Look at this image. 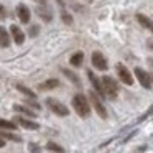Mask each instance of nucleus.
<instances>
[{
  "label": "nucleus",
  "instance_id": "nucleus-1",
  "mask_svg": "<svg viewBox=\"0 0 153 153\" xmlns=\"http://www.w3.org/2000/svg\"><path fill=\"white\" fill-rule=\"evenodd\" d=\"M73 107H74L77 115L82 117V119H87V117L91 115V104H89V100L86 99L84 94H76V96L73 97Z\"/></svg>",
  "mask_w": 153,
  "mask_h": 153
},
{
  "label": "nucleus",
  "instance_id": "nucleus-2",
  "mask_svg": "<svg viewBox=\"0 0 153 153\" xmlns=\"http://www.w3.org/2000/svg\"><path fill=\"white\" fill-rule=\"evenodd\" d=\"M45 104H46L48 109H50L51 112H54L56 115H59V117H66V115H69V109H68V107L64 105L63 102H59L58 99H54V97H46Z\"/></svg>",
  "mask_w": 153,
  "mask_h": 153
},
{
  "label": "nucleus",
  "instance_id": "nucleus-3",
  "mask_svg": "<svg viewBox=\"0 0 153 153\" xmlns=\"http://www.w3.org/2000/svg\"><path fill=\"white\" fill-rule=\"evenodd\" d=\"M100 82H102V89H104V94L110 99L117 97V92H119V86H117L115 79H112L110 76H104L100 77Z\"/></svg>",
  "mask_w": 153,
  "mask_h": 153
},
{
  "label": "nucleus",
  "instance_id": "nucleus-4",
  "mask_svg": "<svg viewBox=\"0 0 153 153\" xmlns=\"http://www.w3.org/2000/svg\"><path fill=\"white\" fill-rule=\"evenodd\" d=\"M89 97H91V105L96 109L97 115H99L100 119H107V110H105V107H104L102 100L99 99V96H97L94 91H91V92H89Z\"/></svg>",
  "mask_w": 153,
  "mask_h": 153
},
{
  "label": "nucleus",
  "instance_id": "nucleus-5",
  "mask_svg": "<svg viewBox=\"0 0 153 153\" xmlns=\"http://www.w3.org/2000/svg\"><path fill=\"white\" fill-rule=\"evenodd\" d=\"M115 69H117V74H119V79L122 81L123 84H127V86H132L133 77H132V74H130V71L127 69V66H123L122 63H119L115 66Z\"/></svg>",
  "mask_w": 153,
  "mask_h": 153
},
{
  "label": "nucleus",
  "instance_id": "nucleus-6",
  "mask_svg": "<svg viewBox=\"0 0 153 153\" xmlns=\"http://www.w3.org/2000/svg\"><path fill=\"white\" fill-rule=\"evenodd\" d=\"M92 66L99 71H105L107 68H109L107 66V59L104 58L102 53H99V51H94L92 53Z\"/></svg>",
  "mask_w": 153,
  "mask_h": 153
},
{
  "label": "nucleus",
  "instance_id": "nucleus-7",
  "mask_svg": "<svg viewBox=\"0 0 153 153\" xmlns=\"http://www.w3.org/2000/svg\"><path fill=\"white\" fill-rule=\"evenodd\" d=\"M135 76H137V79H138V82L142 84L145 89H152V77H150L148 73H145L143 69L137 68V69H135Z\"/></svg>",
  "mask_w": 153,
  "mask_h": 153
},
{
  "label": "nucleus",
  "instance_id": "nucleus-8",
  "mask_svg": "<svg viewBox=\"0 0 153 153\" xmlns=\"http://www.w3.org/2000/svg\"><path fill=\"white\" fill-rule=\"evenodd\" d=\"M17 15H18V18H20L22 23H28V22H30V17H31L30 8H28L25 4H18L17 5Z\"/></svg>",
  "mask_w": 153,
  "mask_h": 153
},
{
  "label": "nucleus",
  "instance_id": "nucleus-9",
  "mask_svg": "<svg viewBox=\"0 0 153 153\" xmlns=\"http://www.w3.org/2000/svg\"><path fill=\"white\" fill-rule=\"evenodd\" d=\"M10 33H12V40H13L17 45H22L25 41V33L20 30V27L12 25V27H10Z\"/></svg>",
  "mask_w": 153,
  "mask_h": 153
},
{
  "label": "nucleus",
  "instance_id": "nucleus-10",
  "mask_svg": "<svg viewBox=\"0 0 153 153\" xmlns=\"http://www.w3.org/2000/svg\"><path fill=\"white\" fill-rule=\"evenodd\" d=\"M15 120H17V123H20L23 128H28V130H38L40 128V125H38L36 122H31V120H28V119H25V117H15Z\"/></svg>",
  "mask_w": 153,
  "mask_h": 153
},
{
  "label": "nucleus",
  "instance_id": "nucleus-11",
  "mask_svg": "<svg viewBox=\"0 0 153 153\" xmlns=\"http://www.w3.org/2000/svg\"><path fill=\"white\" fill-rule=\"evenodd\" d=\"M87 77L91 79V82H92V86H94V89H96V92L99 94V96H104L102 82L99 81V77H96V74H94L92 71H87Z\"/></svg>",
  "mask_w": 153,
  "mask_h": 153
},
{
  "label": "nucleus",
  "instance_id": "nucleus-12",
  "mask_svg": "<svg viewBox=\"0 0 153 153\" xmlns=\"http://www.w3.org/2000/svg\"><path fill=\"white\" fill-rule=\"evenodd\" d=\"M135 18H137V22H138V23L142 25L143 28H146V30L153 31V20H150V18H148V17H145L143 13H137V15H135Z\"/></svg>",
  "mask_w": 153,
  "mask_h": 153
},
{
  "label": "nucleus",
  "instance_id": "nucleus-13",
  "mask_svg": "<svg viewBox=\"0 0 153 153\" xmlns=\"http://www.w3.org/2000/svg\"><path fill=\"white\" fill-rule=\"evenodd\" d=\"M13 109H15V112H18V114H23V115H27V117H31V119H35V117H36V112H35V110L28 109L27 105H22V104H15V105H13Z\"/></svg>",
  "mask_w": 153,
  "mask_h": 153
},
{
  "label": "nucleus",
  "instance_id": "nucleus-14",
  "mask_svg": "<svg viewBox=\"0 0 153 153\" xmlns=\"http://www.w3.org/2000/svg\"><path fill=\"white\" fill-rule=\"evenodd\" d=\"M36 13L40 15V17L43 18L45 22H50L51 18H53V13H51V12H50V8H48L46 5H45V4H41L40 7L36 8Z\"/></svg>",
  "mask_w": 153,
  "mask_h": 153
},
{
  "label": "nucleus",
  "instance_id": "nucleus-15",
  "mask_svg": "<svg viewBox=\"0 0 153 153\" xmlns=\"http://www.w3.org/2000/svg\"><path fill=\"white\" fill-rule=\"evenodd\" d=\"M0 46L2 48H8L10 46V35L4 27H0Z\"/></svg>",
  "mask_w": 153,
  "mask_h": 153
},
{
  "label": "nucleus",
  "instance_id": "nucleus-16",
  "mask_svg": "<svg viewBox=\"0 0 153 153\" xmlns=\"http://www.w3.org/2000/svg\"><path fill=\"white\" fill-rule=\"evenodd\" d=\"M82 61H84V53H82V51H77V53H74L73 56L69 58L71 66H76V68L82 66Z\"/></svg>",
  "mask_w": 153,
  "mask_h": 153
},
{
  "label": "nucleus",
  "instance_id": "nucleus-17",
  "mask_svg": "<svg viewBox=\"0 0 153 153\" xmlns=\"http://www.w3.org/2000/svg\"><path fill=\"white\" fill-rule=\"evenodd\" d=\"M58 86H59V81L58 79H48V81H45V82L38 84V89L46 91V89H54V87H58Z\"/></svg>",
  "mask_w": 153,
  "mask_h": 153
},
{
  "label": "nucleus",
  "instance_id": "nucleus-18",
  "mask_svg": "<svg viewBox=\"0 0 153 153\" xmlns=\"http://www.w3.org/2000/svg\"><path fill=\"white\" fill-rule=\"evenodd\" d=\"M0 128H5V130H12V132H15V130H17V123L10 122V120L0 119Z\"/></svg>",
  "mask_w": 153,
  "mask_h": 153
},
{
  "label": "nucleus",
  "instance_id": "nucleus-19",
  "mask_svg": "<svg viewBox=\"0 0 153 153\" xmlns=\"http://www.w3.org/2000/svg\"><path fill=\"white\" fill-rule=\"evenodd\" d=\"M61 71H63V74H64V76H68V77H69V81H71V82L77 84V86H81V81H79V77H77L76 74L73 73V71H69V69H64V68H63Z\"/></svg>",
  "mask_w": 153,
  "mask_h": 153
},
{
  "label": "nucleus",
  "instance_id": "nucleus-20",
  "mask_svg": "<svg viewBox=\"0 0 153 153\" xmlns=\"http://www.w3.org/2000/svg\"><path fill=\"white\" fill-rule=\"evenodd\" d=\"M17 89L20 91V92H23L25 96H28L30 99H35V97H36V94H35L31 89H28V87H25L23 84H18V86H17Z\"/></svg>",
  "mask_w": 153,
  "mask_h": 153
},
{
  "label": "nucleus",
  "instance_id": "nucleus-21",
  "mask_svg": "<svg viewBox=\"0 0 153 153\" xmlns=\"http://www.w3.org/2000/svg\"><path fill=\"white\" fill-rule=\"evenodd\" d=\"M0 137H5V138H8V140H13V142H20V137L18 135H15V133H8V132H0Z\"/></svg>",
  "mask_w": 153,
  "mask_h": 153
},
{
  "label": "nucleus",
  "instance_id": "nucleus-22",
  "mask_svg": "<svg viewBox=\"0 0 153 153\" xmlns=\"http://www.w3.org/2000/svg\"><path fill=\"white\" fill-rule=\"evenodd\" d=\"M46 148L50 150V152H63V146H59V145H56V143H53V142H50L46 145Z\"/></svg>",
  "mask_w": 153,
  "mask_h": 153
},
{
  "label": "nucleus",
  "instance_id": "nucleus-23",
  "mask_svg": "<svg viewBox=\"0 0 153 153\" xmlns=\"http://www.w3.org/2000/svg\"><path fill=\"white\" fill-rule=\"evenodd\" d=\"M61 20H63L66 25H71V23H73V17H71L68 12H63V13H61Z\"/></svg>",
  "mask_w": 153,
  "mask_h": 153
},
{
  "label": "nucleus",
  "instance_id": "nucleus-24",
  "mask_svg": "<svg viewBox=\"0 0 153 153\" xmlns=\"http://www.w3.org/2000/svg\"><path fill=\"white\" fill-rule=\"evenodd\" d=\"M38 33H40V28H38V25H33V27H31V30H30V35H31V36H36Z\"/></svg>",
  "mask_w": 153,
  "mask_h": 153
},
{
  "label": "nucleus",
  "instance_id": "nucleus-25",
  "mask_svg": "<svg viewBox=\"0 0 153 153\" xmlns=\"http://www.w3.org/2000/svg\"><path fill=\"white\" fill-rule=\"evenodd\" d=\"M7 17V10H5L4 5H0V18H5Z\"/></svg>",
  "mask_w": 153,
  "mask_h": 153
},
{
  "label": "nucleus",
  "instance_id": "nucleus-26",
  "mask_svg": "<svg viewBox=\"0 0 153 153\" xmlns=\"http://www.w3.org/2000/svg\"><path fill=\"white\" fill-rule=\"evenodd\" d=\"M148 64H152V66H153V58H148Z\"/></svg>",
  "mask_w": 153,
  "mask_h": 153
},
{
  "label": "nucleus",
  "instance_id": "nucleus-27",
  "mask_svg": "<svg viewBox=\"0 0 153 153\" xmlns=\"http://www.w3.org/2000/svg\"><path fill=\"white\" fill-rule=\"evenodd\" d=\"M4 145H5V143H4V140H0V148H2Z\"/></svg>",
  "mask_w": 153,
  "mask_h": 153
},
{
  "label": "nucleus",
  "instance_id": "nucleus-28",
  "mask_svg": "<svg viewBox=\"0 0 153 153\" xmlns=\"http://www.w3.org/2000/svg\"><path fill=\"white\" fill-rule=\"evenodd\" d=\"M36 2H40V4H45V0H36Z\"/></svg>",
  "mask_w": 153,
  "mask_h": 153
},
{
  "label": "nucleus",
  "instance_id": "nucleus-29",
  "mask_svg": "<svg viewBox=\"0 0 153 153\" xmlns=\"http://www.w3.org/2000/svg\"><path fill=\"white\" fill-rule=\"evenodd\" d=\"M150 77H152V81H153V74H152V76H150Z\"/></svg>",
  "mask_w": 153,
  "mask_h": 153
}]
</instances>
